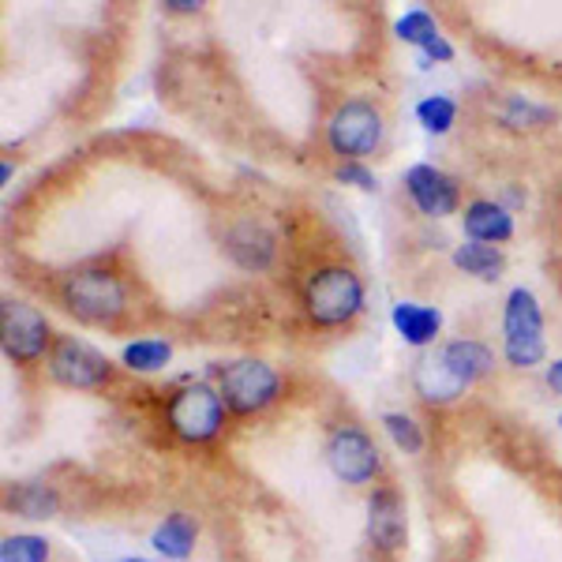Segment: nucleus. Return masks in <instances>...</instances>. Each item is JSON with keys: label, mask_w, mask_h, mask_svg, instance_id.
Listing matches in <instances>:
<instances>
[{"label": "nucleus", "mask_w": 562, "mask_h": 562, "mask_svg": "<svg viewBox=\"0 0 562 562\" xmlns=\"http://www.w3.org/2000/svg\"><path fill=\"white\" fill-rule=\"evenodd\" d=\"M60 304L68 315H76L87 326H116L128 312V285L109 267L71 270L60 281Z\"/></svg>", "instance_id": "obj_1"}, {"label": "nucleus", "mask_w": 562, "mask_h": 562, "mask_svg": "<svg viewBox=\"0 0 562 562\" xmlns=\"http://www.w3.org/2000/svg\"><path fill=\"white\" fill-rule=\"evenodd\" d=\"M304 312L315 326H346L364 312V281L346 262H326L304 281Z\"/></svg>", "instance_id": "obj_2"}, {"label": "nucleus", "mask_w": 562, "mask_h": 562, "mask_svg": "<svg viewBox=\"0 0 562 562\" xmlns=\"http://www.w3.org/2000/svg\"><path fill=\"white\" fill-rule=\"evenodd\" d=\"M225 416H229L225 397L211 379H184V386L173 390L166 405L169 431L188 447H203V442L217 439L225 428Z\"/></svg>", "instance_id": "obj_3"}, {"label": "nucleus", "mask_w": 562, "mask_h": 562, "mask_svg": "<svg viewBox=\"0 0 562 562\" xmlns=\"http://www.w3.org/2000/svg\"><path fill=\"white\" fill-rule=\"evenodd\" d=\"M503 360L518 371H529L548 360V334H543V307L537 293L514 285L503 304Z\"/></svg>", "instance_id": "obj_4"}, {"label": "nucleus", "mask_w": 562, "mask_h": 562, "mask_svg": "<svg viewBox=\"0 0 562 562\" xmlns=\"http://www.w3.org/2000/svg\"><path fill=\"white\" fill-rule=\"evenodd\" d=\"M53 341L57 338H53V326L42 307L4 296V304H0V349L12 364H42V360H49Z\"/></svg>", "instance_id": "obj_5"}, {"label": "nucleus", "mask_w": 562, "mask_h": 562, "mask_svg": "<svg viewBox=\"0 0 562 562\" xmlns=\"http://www.w3.org/2000/svg\"><path fill=\"white\" fill-rule=\"evenodd\" d=\"M217 390L225 397V409L233 416H256L262 409L278 402L281 394V375L274 364L259 357H240L222 364V375H217Z\"/></svg>", "instance_id": "obj_6"}, {"label": "nucleus", "mask_w": 562, "mask_h": 562, "mask_svg": "<svg viewBox=\"0 0 562 562\" xmlns=\"http://www.w3.org/2000/svg\"><path fill=\"white\" fill-rule=\"evenodd\" d=\"M383 132V113L371 102H364V98H349L326 121V147H330V154H338L341 161H364L368 154L379 150Z\"/></svg>", "instance_id": "obj_7"}, {"label": "nucleus", "mask_w": 562, "mask_h": 562, "mask_svg": "<svg viewBox=\"0 0 562 562\" xmlns=\"http://www.w3.org/2000/svg\"><path fill=\"white\" fill-rule=\"evenodd\" d=\"M45 371L57 386L79 390V394H94L113 383V364H109L105 352H98L90 341L76 338V334H60L49 349Z\"/></svg>", "instance_id": "obj_8"}, {"label": "nucleus", "mask_w": 562, "mask_h": 562, "mask_svg": "<svg viewBox=\"0 0 562 562\" xmlns=\"http://www.w3.org/2000/svg\"><path fill=\"white\" fill-rule=\"evenodd\" d=\"M323 458L330 465V473L349 487H368L371 480L383 473V458H379L375 439L360 424H334L326 431Z\"/></svg>", "instance_id": "obj_9"}, {"label": "nucleus", "mask_w": 562, "mask_h": 562, "mask_svg": "<svg viewBox=\"0 0 562 562\" xmlns=\"http://www.w3.org/2000/svg\"><path fill=\"white\" fill-rule=\"evenodd\" d=\"M405 192H409L413 206L424 217H450L461 211V184L447 169L431 166V161H416L405 169Z\"/></svg>", "instance_id": "obj_10"}, {"label": "nucleus", "mask_w": 562, "mask_h": 562, "mask_svg": "<svg viewBox=\"0 0 562 562\" xmlns=\"http://www.w3.org/2000/svg\"><path fill=\"white\" fill-rule=\"evenodd\" d=\"M368 540L383 555L402 551L409 540V510H405V498L397 487L383 484L368 492Z\"/></svg>", "instance_id": "obj_11"}, {"label": "nucleus", "mask_w": 562, "mask_h": 562, "mask_svg": "<svg viewBox=\"0 0 562 562\" xmlns=\"http://www.w3.org/2000/svg\"><path fill=\"white\" fill-rule=\"evenodd\" d=\"M225 251L244 270H270L278 256V237L259 222V217H240L225 229Z\"/></svg>", "instance_id": "obj_12"}, {"label": "nucleus", "mask_w": 562, "mask_h": 562, "mask_svg": "<svg viewBox=\"0 0 562 562\" xmlns=\"http://www.w3.org/2000/svg\"><path fill=\"white\" fill-rule=\"evenodd\" d=\"M413 390L424 405H454L461 394L469 390V383H461L454 371L447 368V360L435 352H424L420 360L413 364Z\"/></svg>", "instance_id": "obj_13"}, {"label": "nucleus", "mask_w": 562, "mask_h": 562, "mask_svg": "<svg viewBox=\"0 0 562 562\" xmlns=\"http://www.w3.org/2000/svg\"><path fill=\"white\" fill-rule=\"evenodd\" d=\"M461 229H465V240L476 244H506L514 237V214L510 206L495 203V199H473V203L461 211Z\"/></svg>", "instance_id": "obj_14"}, {"label": "nucleus", "mask_w": 562, "mask_h": 562, "mask_svg": "<svg viewBox=\"0 0 562 562\" xmlns=\"http://www.w3.org/2000/svg\"><path fill=\"white\" fill-rule=\"evenodd\" d=\"M390 323H394L397 338L413 349H428L442 330V312L431 304H416V301H397L390 307Z\"/></svg>", "instance_id": "obj_15"}, {"label": "nucleus", "mask_w": 562, "mask_h": 562, "mask_svg": "<svg viewBox=\"0 0 562 562\" xmlns=\"http://www.w3.org/2000/svg\"><path fill=\"white\" fill-rule=\"evenodd\" d=\"M195 540H199V521L184 510L166 514L150 532V548L166 562H188L195 551Z\"/></svg>", "instance_id": "obj_16"}, {"label": "nucleus", "mask_w": 562, "mask_h": 562, "mask_svg": "<svg viewBox=\"0 0 562 562\" xmlns=\"http://www.w3.org/2000/svg\"><path fill=\"white\" fill-rule=\"evenodd\" d=\"M439 357L447 360V368L454 371L461 383H480V379L487 375V371L495 368V352L484 346V341L476 338H454L447 341V346L439 349Z\"/></svg>", "instance_id": "obj_17"}, {"label": "nucleus", "mask_w": 562, "mask_h": 562, "mask_svg": "<svg viewBox=\"0 0 562 562\" xmlns=\"http://www.w3.org/2000/svg\"><path fill=\"white\" fill-rule=\"evenodd\" d=\"M450 262L461 270V274L476 278V281H498L506 270V256L495 248V244H476V240H465L454 248Z\"/></svg>", "instance_id": "obj_18"}, {"label": "nucleus", "mask_w": 562, "mask_h": 562, "mask_svg": "<svg viewBox=\"0 0 562 562\" xmlns=\"http://www.w3.org/2000/svg\"><path fill=\"white\" fill-rule=\"evenodd\" d=\"M498 124L510 132H543L555 124V109L529 102V98H521V94H510L498 105Z\"/></svg>", "instance_id": "obj_19"}, {"label": "nucleus", "mask_w": 562, "mask_h": 562, "mask_svg": "<svg viewBox=\"0 0 562 562\" xmlns=\"http://www.w3.org/2000/svg\"><path fill=\"white\" fill-rule=\"evenodd\" d=\"M8 503H12V510L20 514V518H31V521H49V518H57V510H60V495L53 492L49 484H38V480L15 484Z\"/></svg>", "instance_id": "obj_20"}, {"label": "nucleus", "mask_w": 562, "mask_h": 562, "mask_svg": "<svg viewBox=\"0 0 562 562\" xmlns=\"http://www.w3.org/2000/svg\"><path fill=\"white\" fill-rule=\"evenodd\" d=\"M173 360V346L166 338H139V341H128L121 352V364L135 371V375H154Z\"/></svg>", "instance_id": "obj_21"}, {"label": "nucleus", "mask_w": 562, "mask_h": 562, "mask_svg": "<svg viewBox=\"0 0 562 562\" xmlns=\"http://www.w3.org/2000/svg\"><path fill=\"white\" fill-rule=\"evenodd\" d=\"M416 121L424 132L431 135H447L458 124V102L450 94H428L416 102Z\"/></svg>", "instance_id": "obj_22"}, {"label": "nucleus", "mask_w": 562, "mask_h": 562, "mask_svg": "<svg viewBox=\"0 0 562 562\" xmlns=\"http://www.w3.org/2000/svg\"><path fill=\"white\" fill-rule=\"evenodd\" d=\"M394 34L405 45H416V49H428L435 38H442L439 23H435V15L428 12V8H409V12L394 23Z\"/></svg>", "instance_id": "obj_23"}, {"label": "nucleus", "mask_w": 562, "mask_h": 562, "mask_svg": "<svg viewBox=\"0 0 562 562\" xmlns=\"http://www.w3.org/2000/svg\"><path fill=\"white\" fill-rule=\"evenodd\" d=\"M383 431L390 435V442H394L402 454H409V458H416V454H424V431H420V424L413 420L409 413H397V409H390V413H383Z\"/></svg>", "instance_id": "obj_24"}, {"label": "nucleus", "mask_w": 562, "mask_h": 562, "mask_svg": "<svg viewBox=\"0 0 562 562\" xmlns=\"http://www.w3.org/2000/svg\"><path fill=\"white\" fill-rule=\"evenodd\" d=\"M53 548L38 532H12L0 540V562H49Z\"/></svg>", "instance_id": "obj_25"}, {"label": "nucleus", "mask_w": 562, "mask_h": 562, "mask_svg": "<svg viewBox=\"0 0 562 562\" xmlns=\"http://www.w3.org/2000/svg\"><path fill=\"white\" fill-rule=\"evenodd\" d=\"M334 180H338V184H349V188H360V192H375L379 188L375 173H371L364 161H341V166L334 169Z\"/></svg>", "instance_id": "obj_26"}, {"label": "nucleus", "mask_w": 562, "mask_h": 562, "mask_svg": "<svg viewBox=\"0 0 562 562\" xmlns=\"http://www.w3.org/2000/svg\"><path fill=\"white\" fill-rule=\"evenodd\" d=\"M454 45H450L447 38H435L428 49H420V68H431V65H450L454 60Z\"/></svg>", "instance_id": "obj_27"}, {"label": "nucleus", "mask_w": 562, "mask_h": 562, "mask_svg": "<svg viewBox=\"0 0 562 562\" xmlns=\"http://www.w3.org/2000/svg\"><path fill=\"white\" fill-rule=\"evenodd\" d=\"M543 383H548L551 394H559V397H562V357H559V360H551V364L543 368Z\"/></svg>", "instance_id": "obj_28"}, {"label": "nucleus", "mask_w": 562, "mask_h": 562, "mask_svg": "<svg viewBox=\"0 0 562 562\" xmlns=\"http://www.w3.org/2000/svg\"><path fill=\"white\" fill-rule=\"evenodd\" d=\"M199 0H166V12H177V15H195L199 12Z\"/></svg>", "instance_id": "obj_29"}, {"label": "nucleus", "mask_w": 562, "mask_h": 562, "mask_svg": "<svg viewBox=\"0 0 562 562\" xmlns=\"http://www.w3.org/2000/svg\"><path fill=\"white\" fill-rule=\"evenodd\" d=\"M116 562H154V559H143V555H132V559H116Z\"/></svg>", "instance_id": "obj_30"}, {"label": "nucleus", "mask_w": 562, "mask_h": 562, "mask_svg": "<svg viewBox=\"0 0 562 562\" xmlns=\"http://www.w3.org/2000/svg\"><path fill=\"white\" fill-rule=\"evenodd\" d=\"M559 214H562V192H559Z\"/></svg>", "instance_id": "obj_31"}, {"label": "nucleus", "mask_w": 562, "mask_h": 562, "mask_svg": "<svg viewBox=\"0 0 562 562\" xmlns=\"http://www.w3.org/2000/svg\"><path fill=\"white\" fill-rule=\"evenodd\" d=\"M559 428H562V413H559Z\"/></svg>", "instance_id": "obj_32"}]
</instances>
